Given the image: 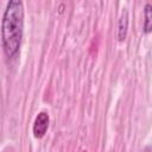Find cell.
I'll use <instances>...</instances> for the list:
<instances>
[{"label":"cell","instance_id":"obj_1","mask_svg":"<svg viewBox=\"0 0 152 152\" xmlns=\"http://www.w3.org/2000/svg\"><path fill=\"white\" fill-rule=\"evenodd\" d=\"M24 27V6L21 1L11 0L7 2L1 26L2 48L7 57L18 53Z\"/></svg>","mask_w":152,"mask_h":152},{"label":"cell","instance_id":"obj_2","mask_svg":"<svg viewBox=\"0 0 152 152\" xmlns=\"http://www.w3.org/2000/svg\"><path fill=\"white\" fill-rule=\"evenodd\" d=\"M49 127V115L45 112H40L33 124V135L36 138H42L46 133Z\"/></svg>","mask_w":152,"mask_h":152},{"label":"cell","instance_id":"obj_3","mask_svg":"<svg viewBox=\"0 0 152 152\" xmlns=\"http://www.w3.org/2000/svg\"><path fill=\"white\" fill-rule=\"evenodd\" d=\"M127 25H128V18H127V12H122L120 24H119V40H124L126 38L127 33Z\"/></svg>","mask_w":152,"mask_h":152},{"label":"cell","instance_id":"obj_4","mask_svg":"<svg viewBox=\"0 0 152 152\" xmlns=\"http://www.w3.org/2000/svg\"><path fill=\"white\" fill-rule=\"evenodd\" d=\"M152 6L150 4H146L145 6V24H144V30L146 33L151 32L152 28Z\"/></svg>","mask_w":152,"mask_h":152}]
</instances>
